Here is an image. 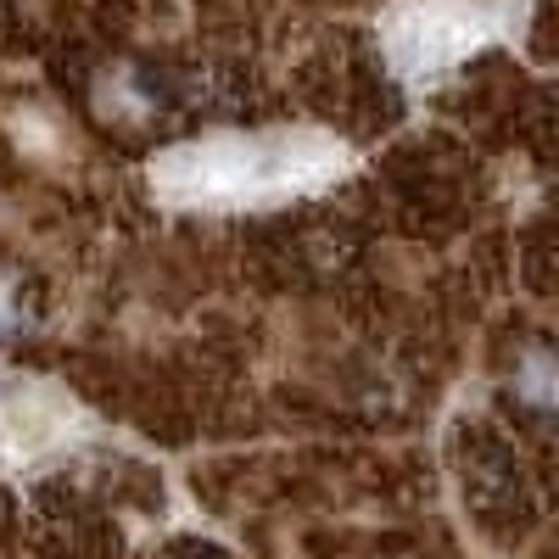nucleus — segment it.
Wrapping results in <instances>:
<instances>
[{
	"label": "nucleus",
	"mask_w": 559,
	"mask_h": 559,
	"mask_svg": "<svg viewBox=\"0 0 559 559\" xmlns=\"http://www.w3.org/2000/svg\"><path fill=\"white\" fill-rule=\"evenodd\" d=\"M331 168V152L308 140H202L163 163V191L179 202H247L286 185L319 179Z\"/></svg>",
	"instance_id": "f257e3e1"
},
{
	"label": "nucleus",
	"mask_w": 559,
	"mask_h": 559,
	"mask_svg": "<svg viewBox=\"0 0 559 559\" xmlns=\"http://www.w3.org/2000/svg\"><path fill=\"white\" fill-rule=\"evenodd\" d=\"M476 39H481V23L464 7H414L392 23V57L408 73H431L464 57Z\"/></svg>",
	"instance_id": "f03ea898"
},
{
	"label": "nucleus",
	"mask_w": 559,
	"mask_h": 559,
	"mask_svg": "<svg viewBox=\"0 0 559 559\" xmlns=\"http://www.w3.org/2000/svg\"><path fill=\"white\" fill-rule=\"evenodd\" d=\"M17 324H23V302L7 280H0V331H17Z\"/></svg>",
	"instance_id": "7ed1b4c3"
}]
</instances>
